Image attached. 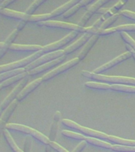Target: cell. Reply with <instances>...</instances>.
<instances>
[{
	"mask_svg": "<svg viewBox=\"0 0 135 152\" xmlns=\"http://www.w3.org/2000/svg\"><path fill=\"white\" fill-rule=\"evenodd\" d=\"M108 10V9H104V8H100L99 10H98V11H97V13L98 14H102L103 15H104L105 13H106L107 11Z\"/></svg>",
	"mask_w": 135,
	"mask_h": 152,
	"instance_id": "ee69618b",
	"label": "cell"
},
{
	"mask_svg": "<svg viewBox=\"0 0 135 152\" xmlns=\"http://www.w3.org/2000/svg\"><path fill=\"white\" fill-rule=\"evenodd\" d=\"M28 76H27V77H25L24 79H22V80L18 83V85L16 86L14 90L9 93V95L3 100V102H2V104H0V116H2V114L3 113V112L10 105V104H11L12 102L16 100L17 97V95H18L19 93L23 90L24 88H25V86L26 83H28Z\"/></svg>",
	"mask_w": 135,
	"mask_h": 152,
	"instance_id": "8992f818",
	"label": "cell"
},
{
	"mask_svg": "<svg viewBox=\"0 0 135 152\" xmlns=\"http://www.w3.org/2000/svg\"><path fill=\"white\" fill-rule=\"evenodd\" d=\"M78 35V32H71L70 34H68L67 36H66L65 37H63L62 39H61L59 41H56V42L52 43L50 45H47L44 47H43V48L40 51L43 53V55L48 54V53H51V52H56L59 48H61L63 46H65L66 45H67L68 43H70V41L74 39V38Z\"/></svg>",
	"mask_w": 135,
	"mask_h": 152,
	"instance_id": "52a82bcc",
	"label": "cell"
},
{
	"mask_svg": "<svg viewBox=\"0 0 135 152\" xmlns=\"http://www.w3.org/2000/svg\"><path fill=\"white\" fill-rule=\"evenodd\" d=\"M50 146L52 147V148H54V150H56L57 151L59 152H69L67 150H66L64 147H62V146L59 144V143H57L55 142H50Z\"/></svg>",
	"mask_w": 135,
	"mask_h": 152,
	"instance_id": "d590c367",
	"label": "cell"
},
{
	"mask_svg": "<svg viewBox=\"0 0 135 152\" xmlns=\"http://www.w3.org/2000/svg\"><path fill=\"white\" fill-rule=\"evenodd\" d=\"M4 45V42H0V48H2V46Z\"/></svg>",
	"mask_w": 135,
	"mask_h": 152,
	"instance_id": "f6af8a7d",
	"label": "cell"
},
{
	"mask_svg": "<svg viewBox=\"0 0 135 152\" xmlns=\"http://www.w3.org/2000/svg\"><path fill=\"white\" fill-rule=\"evenodd\" d=\"M43 83V79L42 78H37L33 82H32L31 83H29L28 85H27L26 86H25L23 90H21V92L19 93L17 97L16 100L17 102H21L22 100L25 99L27 96H28L30 93H32L33 90H35L36 88H37L39 86Z\"/></svg>",
	"mask_w": 135,
	"mask_h": 152,
	"instance_id": "5bb4252c",
	"label": "cell"
},
{
	"mask_svg": "<svg viewBox=\"0 0 135 152\" xmlns=\"http://www.w3.org/2000/svg\"><path fill=\"white\" fill-rule=\"evenodd\" d=\"M17 104H18V102H17V100L14 101V102L10 104V105L3 112V113L2 114V116H0V135H1V134L4 132V128H6V126H7V121H8L9 118L10 117V116L13 114L14 110L16 109Z\"/></svg>",
	"mask_w": 135,
	"mask_h": 152,
	"instance_id": "7c38bea8",
	"label": "cell"
},
{
	"mask_svg": "<svg viewBox=\"0 0 135 152\" xmlns=\"http://www.w3.org/2000/svg\"><path fill=\"white\" fill-rule=\"evenodd\" d=\"M14 2H15V0H5V1H2V4L0 5V10L6 9V7L7 6H9V4H11Z\"/></svg>",
	"mask_w": 135,
	"mask_h": 152,
	"instance_id": "ab89813d",
	"label": "cell"
},
{
	"mask_svg": "<svg viewBox=\"0 0 135 152\" xmlns=\"http://www.w3.org/2000/svg\"><path fill=\"white\" fill-rule=\"evenodd\" d=\"M81 7L79 3L75 5L74 7H72L71 9L69 10L68 11L63 14V18H70L71 16H73V14H75L76 13H77V12L81 9Z\"/></svg>",
	"mask_w": 135,
	"mask_h": 152,
	"instance_id": "d6a6232c",
	"label": "cell"
},
{
	"mask_svg": "<svg viewBox=\"0 0 135 152\" xmlns=\"http://www.w3.org/2000/svg\"><path fill=\"white\" fill-rule=\"evenodd\" d=\"M28 75L27 72H24V73L20 74L18 75L14 76V77H12V78L7 79V80L4 81V82H2V83H0V90H2V89H4V88L6 87H8V86H11L12 84H14V83H17V82L21 81Z\"/></svg>",
	"mask_w": 135,
	"mask_h": 152,
	"instance_id": "7402d4cb",
	"label": "cell"
},
{
	"mask_svg": "<svg viewBox=\"0 0 135 152\" xmlns=\"http://www.w3.org/2000/svg\"><path fill=\"white\" fill-rule=\"evenodd\" d=\"M18 32L19 31L16 28L8 36V37L7 38V40L4 42V45L2 46V48H0V59L7 53V50L9 48V46L13 45V42H14V40H15V38L17 37V36L18 34Z\"/></svg>",
	"mask_w": 135,
	"mask_h": 152,
	"instance_id": "44dd1931",
	"label": "cell"
},
{
	"mask_svg": "<svg viewBox=\"0 0 135 152\" xmlns=\"http://www.w3.org/2000/svg\"><path fill=\"white\" fill-rule=\"evenodd\" d=\"M120 15H122L124 18H129L130 20L135 21V13L132 11H129V10H124V11L121 12Z\"/></svg>",
	"mask_w": 135,
	"mask_h": 152,
	"instance_id": "e575fe53",
	"label": "cell"
},
{
	"mask_svg": "<svg viewBox=\"0 0 135 152\" xmlns=\"http://www.w3.org/2000/svg\"><path fill=\"white\" fill-rule=\"evenodd\" d=\"M85 140L87 143H89V144L93 145V146H97V147H102V148H105V149H111V147H112V145L108 143V142H104V141L99 140L98 139H95V138L86 137Z\"/></svg>",
	"mask_w": 135,
	"mask_h": 152,
	"instance_id": "603a6c76",
	"label": "cell"
},
{
	"mask_svg": "<svg viewBox=\"0 0 135 152\" xmlns=\"http://www.w3.org/2000/svg\"><path fill=\"white\" fill-rule=\"evenodd\" d=\"M107 2H109V0H99V1L95 2L89 8L87 12L84 14V16L81 18L80 21L78 22V26L81 27V28H84V26L86 25V23L89 21V20L93 16V14H94L96 12L98 11V10L100 9L102 6H104V4H106Z\"/></svg>",
	"mask_w": 135,
	"mask_h": 152,
	"instance_id": "30bf717a",
	"label": "cell"
},
{
	"mask_svg": "<svg viewBox=\"0 0 135 152\" xmlns=\"http://www.w3.org/2000/svg\"><path fill=\"white\" fill-rule=\"evenodd\" d=\"M86 87L89 89H94V90H107L111 89V86L105 84V83H94V82H88L85 84Z\"/></svg>",
	"mask_w": 135,
	"mask_h": 152,
	"instance_id": "d4e9b609",
	"label": "cell"
},
{
	"mask_svg": "<svg viewBox=\"0 0 135 152\" xmlns=\"http://www.w3.org/2000/svg\"><path fill=\"white\" fill-rule=\"evenodd\" d=\"M43 47L40 45H16L13 44L9 46V49L15 52H39L42 49Z\"/></svg>",
	"mask_w": 135,
	"mask_h": 152,
	"instance_id": "e0dca14e",
	"label": "cell"
},
{
	"mask_svg": "<svg viewBox=\"0 0 135 152\" xmlns=\"http://www.w3.org/2000/svg\"><path fill=\"white\" fill-rule=\"evenodd\" d=\"M126 49H127L128 51H129V52H130V53H131V55H132V56L134 57V59H135V52H134V50L132 49V48L130 47V46H129V45H126Z\"/></svg>",
	"mask_w": 135,
	"mask_h": 152,
	"instance_id": "7bdbcfd3",
	"label": "cell"
},
{
	"mask_svg": "<svg viewBox=\"0 0 135 152\" xmlns=\"http://www.w3.org/2000/svg\"><path fill=\"white\" fill-rule=\"evenodd\" d=\"M46 2V0H36L35 2H33L32 4L28 7V8L26 10L25 14L28 16H32L33 14L36 11V10H37V8L40 7V5Z\"/></svg>",
	"mask_w": 135,
	"mask_h": 152,
	"instance_id": "4316f807",
	"label": "cell"
},
{
	"mask_svg": "<svg viewBox=\"0 0 135 152\" xmlns=\"http://www.w3.org/2000/svg\"><path fill=\"white\" fill-rule=\"evenodd\" d=\"M3 133H4V136L5 138H6V140H7V142H8V144L9 145V147H11L12 150H13L14 152H24L19 148L18 146H17L16 142H15V141H14L13 137H12L11 135H10V133H9L8 131L5 130L4 132H3Z\"/></svg>",
	"mask_w": 135,
	"mask_h": 152,
	"instance_id": "484cf974",
	"label": "cell"
},
{
	"mask_svg": "<svg viewBox=\"0 0 135 152\" xmlns=\"http://www.w3.org/2000/svg\"><path fill=\"white\" fill-rule=\"evenodd\" d=\"M112 151L118 152H135V147L130 146H123V145H112Z\"/></svg>",
	"mask_w": 135,
	"mask_h": 152,
	"instance_id": "f546056e",
	"label": "cell"
},
{
	"mask_svg": "<svg viewBox=\"0 0 135 152\" xmlns=\"http://www.w3.org/2000/svg\"><path fill=\"white\" fill-rule=\"evenodd\" d=\"M131 56H132V55H131L130 52H126L124 54L121 55V56H119L118 57H116L115 59H114L113 60H111V61L107 63V64H105L104 65H103V66H99V67L97 68L96 70L93 71L92 73L96 74V75H100L102 72L107 71L109 69L112 68V67H114L115 66H116L117 64H120V63L125 61L126 59H129Z\"/></svg>",
	"mask_w": 135,
	"mask_h": 152,
	"instance_id": "8fae6325",
	"label": "cell"
},
{
	"mask_svg": "<svg viewBox=\"0 0 135 152\" xmlns=\"http://www.w3.org/2000/svg\"><path fill=\"white\" fill-rule=\"evenodd\" d=\"M121 37L123 39V40L126 43H127V45L130 47L132 48V49L135 52V41L133 40L132 38L130 37V36L128 35L126 33H121Z\"/></svg>",
	"mask_w": 135,
	"mask_h": 152,
	"instance_id": "1f68e13d",
	"label": "cell"
},
{
	"mask_svg": "<svg viewBox=\"0 0 135 152\" xmlns=\"http://www.w3.org/2000/svg\"><path fill=\"white\" fill-rule=\"evenodd\" d=\"M31 150H32V138L30 136H27L24 144V152H31Z\"/></svg>",
	"mask_w": 135,
	"mask_h": 152,
	"instance_id": "836d02e7",
	"label": "cell"
},
{
	"mask_svg": "<svg viewBox=\"0 0 135 152\" xmlns=\"http://www.w3.org/2000/svg\"><path fill=\"white\" fill-rule=\"evenodd\" d=\"M42 56H44V55L41 52V51H39V52H35L34 54H33L30 56L26 57L23 59L13 62V63H10V64H6V65H2V66H0V74L14 71V70H17V69H21L23 66L25 67L26 66H28V64H32L33 61H35L36 59H39Z\"/></svg>",
	"mask_w": 135,
	"mask_h": 152,
	"instance_id": "3957f363",
	"label": "cell"
},
{
	"mask_svg": "<svg viewBox=\"0 0 135 152\" xmlns=\"http://www.w3.org/2000/svg\"><path fill=\"white\" fill-rule=\"evenodd\" d=\"M86 145H87L86 141H85V140H83L82 142H81L80 143L73 149V151L72 152H81L83 151V149L86 147Z\"/></svg>",
	"mask_w": 135,
	"mask_h": 152,
	"instance_id": "f35d334b",
	"label": "cell"
},
{
	"mask_svg": "<svg viewBox=\"0 0 135 152\" xmlns=\"http://www.w3.org/2000/svg\"><path fill=\"white\" fill-rule=\"evenodd\" d=\"M60 120H61V113L60 112H56L54 116V122L52 124L51 131H50L49 140L51 142H54V140L56 139L57 133H58V131H59Z\"/></svg>",
	"mask_w": 135,
	"mask_h": 152,
	"instance_id": "ffe728a7",
	"label": "cell"
},
{
	"mask_svg": "<svg viewBox=\"0 0 135 152\" xmlns=\"http://www.w3.org/2000/svg\"><path fill=\"white\" fill-rule=\"evenodd\" d=\"M62 134L64 136H66V137L71 138V139H73V140H85V138H86L85 135H81V134L73 132H70V131H62Z\"/></svg>",
	"mask_w": 135,
	"mask_h": 152,
	"instance_id": "4dcf8cb0",
	"label": "cell"
},
{
	"mask_svg": "<svg viewBox=\"0 0 135 152\" xmlns=\"http://www.w3.org/2000/svg\"><path fill=\"white\" fill-rule=\"evenodd\" d=\"M66 59V57H65V56H63L60 57V58L55 59V60H53V61L50 62V63L44 64L42 66H38V67L33 69V70H31V71H28L27 73H28V75H35L41 73L43 71H47V70H50V69L53 68L54 66H56L58 64H61L62 62L64 61V59Z\"/></svg>",
	"mask_w": 135,
	"mask_h": 152,
	"instance_id": "9a60e30c",
	"label": "cell"
},
{
	"mask_svg": "<svg viewBox=\"0 0 135 152\" xmlns=\"http://www.w3.org/2000/svg\"><path fill=\"white\" fill-rule=\"evenodd\" d=\"M115 32L118 33H126V32H135V24H130V25H123L118 26L114 28Z\"/></svg>",
	"mask_w": 135,
	"mask_h": 152,
	"instance_id": "83f0119b",
	"label": "cell"
},
{
	"mask_svg": "<svg viewBox=\"0 0 135 152\" xmlns=\"http://www.w3.org/2000/svg\"><path fill=\"white\" fill-rule=\"evenodd\" d=\"M80 1L78 0H72V1H70V2H66L65 4H63L61 7H59V8H57L56 10H54L52 13H50V17L51 18H55V17L60 16L62 14H64L65 13L68 11L69 10L71 9L72 7H74L75 5L78 4Z\"/></svg>",
	"mask_w": 135,
	"mask_h": 152,
	"instance_id": "2e32d148",
	"label": "cell"
},
{
	"mask_svg": "<svg viewBox=\"0 0 135 152\" xmlns=\"http://www.w3.org/2000/svg\"><path fill=\"white\" fill-rule=\"evenodd\" d=\"M104 21H105V18L102 16L101 18H99L98 19L91 27H92V28H94V29H99V28L101 27L102 24L104 23Z\"/></svg>",
	"mask_w": 135,
	"mask_h": 152,
	"instance_id": "74e56055",
	"label": "cell"
},
{
	"mask_svg": "<svg viewBox=\"0 0 135 152\" xmlns=\"http://www.w3.org/2000/svg\"><path fill=\"white\" fill-rule=\"evenodd\" d=\"M47 152H50V151H47Z\"/></svg>",
	"mask_w": 135,
	"mask_h": 152,
	"instance_id": "bcb514c9",
	"label": "cell"
},
{
	"mask_svg": "<svg viewBox=\"0 0 135 152\" xmlns=\"http://www.w3.org/2000/svg\"><path fill=\"white\" fill-rule=\"evenodd\" d=\"M119 16H120V14H115L114 16L111 17L110 18L105 20L104 23L102 24L101 27L99 28V29H100L101 31L106 30V29H107V28H108L109 26H111V25H112L114 22H115V21L118 20V18H119Z\"/></svg>",
	"mask_w": 135,
	"mask_h": 152,
	"instance_id": "f1b7e54d",
	"label": "cell"
},
{
	"mask_svg": "<svg viewBox=\"0 0 135 152\" xmlns=\"http://www.w3.org/2000/svg\"><path fill=\"white\" fill-rule=\"evenodd\" d=\"M92 36L89 33H85L82 37H81L80 39H78L76 42L70 45L69 47H67L65 50H63L64 56H67V55L71 54L72 52H75L76 50L79 49L81 47H82L83 45H85L86 43L89 40V39L92 37Z\"/></svg>",
	"mask_w": 135,
	"mask_h": 152,
	"instance_id": "4fadbf2b",
	"label": "cell"
},
{
	"mask_svg": "<svg viewBox=\"0 0 135 152\" xmlns=\"http://www.w3.org/2000/svg\"><path fill=\"white\" fill-rule=\"evenodd\" d=\"M6 128L11 129V130L19 131V132L26 133L28 135H33V137H35L36 139H37L38 140H40V142L46 145H49L50 142H51L49 138H47V136L43 135L42 133H40V132L35 130V129H33L30 127H28V126L23 125V124H7V126H6Z\"/></svg>",
	"mask_w": 135,
	"mask_h": 152,
	"instance_id": "277c9868",
	"label": "cell"
},
{
	"mask_svg": "<svg viewBox=\"0 0 135 152\" xmlns=\"http://www.w3.org/2000/svg\"><path fill=\"white\" fill-rule=\"evenodd\" d=\"M111 90L116 92L128 93V94H135V86H129L126 85H113L111 86Z\"/></svg>",
	"mask_w": 135,
	"mask_h": 152,
	"instance_id": "cb8c5ba5",
	"label": "cell"
},
{
	"mask_svg": "<svg viewBox=\"0 0 135 152\" xmlns=\"http://www.w3.org/2000/svg\"><path fill=\"white\" fill-rule=\"evenodd\" d=\"M81 75L86 78H92L98 82L105 83L107 85H130L132 86H135V79L132 78L127 77H119V76H107L102 75H96L92 72L89 71H81Z\"/></svg>",
	"mask_w": 135,
	"mask_h": 152,
	"instance_id": "6da1fadb",
	"label": "cell"
},
{
	"mask_svg": "<svg viewBox=\"0 0 135 152\" xmlns=\"http://www.w3.org/2000/svg\"><path fill=\"white\" fill-rule=\"evenodd\" d=\"M0 14L4 15L6 17H9V18H13L16 19H21L22 21H28L30 16H28L25 13H22V12L15 11V10H12L9 9H2L0 10Z\"/></svg>",
	"mask_w": 135,
	"mask_h": 152,
	"instance_id": "ac0fdd59",
	"label": "cell"
},
{
	"mask_svg": "<svg viewBox=\"0 0 135 152\" xmlns=\"http://www.w3.org/2000/svg\"><path fill=\"white\" fill-rule=\"evenodd\" d=\"M62 123L64 125L69 127V128H73L74 130H77L78 132H80L83 133L84 135H87L88 137L95 138V139H98V140H109V138H110V135H107L105 133L83 127V126L79 125L78 124L75 123V122H73V121H70V120H68V119H63L62 121Z\"/></svg>",
	"mask_w": 135,
	"mask_h": 152,
	"instance_id": "7a4b0ae2",
	"label": "cell"
},
{
	"mask_svg": "<svg viewBox=\"0 0 135 152\" xmlns=\"http://www.w3.org/2000/svg\"><path fill=\"white\" fill-rule=\"evenodd\" d=\"M26 22H27V21H21V22H20V23H19L18 25H17V30H18V31L21 30V29H22V28H23L24 27H25V26Z\"/></svg>",
	"mask_w": 135,
	"mask_h": 152,
	"instance_id": "b9f144b4",
	"label": "cell"
},
{
	"mask_svg": "<svg viewBox=\"0 0 135 152\" xmlns=\"http://www.w3.org/2000/svg\"><path fill=\"white\" fill-rule=\"evenodd\" d=\"M63 56V50L62 51H56V52H51V53H48V54H45L41 57H40L39 59H36L35 61H33L32 64H28V66H26L25 67V71L26 72H28V71H31V70L36 68L38 66H42L44 64H46L47 63L53 61V60L59 59V58Z\"/></svg>",
	"mask_w": 135,
	"mask_h": 152,
	"instance_id": "5b68a950",
	"label": "cell"
},
{
	"mask_svg": "<svg viewBox=\"0 0 135 152\" xmlns=\"http://www.w3.org/2000/svg\"><path fill=\"white\" fill-rule=\"evenodd\" d=\"M92 2H92V0H82V1H80V2H79V4H80V6L81 7H87L89 4L92 3Z\"/></svg>",
	"mask_w": 135,
	"mask_h": 152,
	"instance_id": "60d3db41",
	"label": "cell"
},
{
	"mask_svg": "<svg viewBox=\"0 0 135 152\" xmlns=\"http://www.w3.org/2000/svg\"><path fill=\"white\" fill-rule=\"evenodd\" d=\"M98 39H99V36L98 35H93L92 37L90 38L89 40L85 44V47L83 48L82 51L81 52V53L78 56V59H79V61H82L83 59L87 56V55L89 54V51L94 46V45L96 44L97 40H98Z\"/></svg>",
	"mask_w": 135,
	"mask_h": 152,
	"instance_id": "d6986e66",
	"label": "cell"
},
{
	"mask_svg": "<svg viewBox=\"0 0 135 152\" xmlns=\"http://www.w3.org/2000/svg\"><path fill=\"white\" fill-rule=\"evenodd\" d=\"M79 63H80V61H79V59L77 58V59H72V60H70V61L66 63V64H62V66L54 69L53 71H50V72H48V73L43 76V82H47V81L50 80V79H52V78L56 77V76L59 75L64 73L65 71H68V70H70V69L73 67V66H75L76 65L79 64Z\"/></svg>",
	"mask_w": 135,
	"mask_h": 152,
	"instance_id": "9c48e42d",
	"label": "cell"
},
{
	"mask_svg": "<svg viewBox=\"0 0 135 152\" xmlns=\"http://www.w3.org/2000/svg\"><path fill=\"white\" fill-rule=\"evenodd\" d=\"M39 26H46L50 28H62V29H66V30H71L72 32H78V33H83L85 32V28H81L78 25L74 24L66 23V22H62V21H46L39 22Z\"/></svg>",
	"mask_w": 135,
	"mask_h": 152,
	"instance_id": "ba28073f",
	"label": "cell"
},
{
	"mask_svg": "<svg viewBox=\"0 0 135 152\" xmlns=\"http://www.w3.org/2000/svg\"><path fill=\"white\" fill-rule=\"evenodd\" d=\"M127 2V1L126 0H125V1H120V2H118L117 4H115V6H114L111 9L113 10V11L115 13V14H118L117 12L119 10H121L122 8H123V7H124V5L126 4Z\"/></svg>",
	"mask_w": 135,
	"mask_h": 152,
	"instance_id": "8d00e7d4",
	"label": "cell"
}]
</instances>
